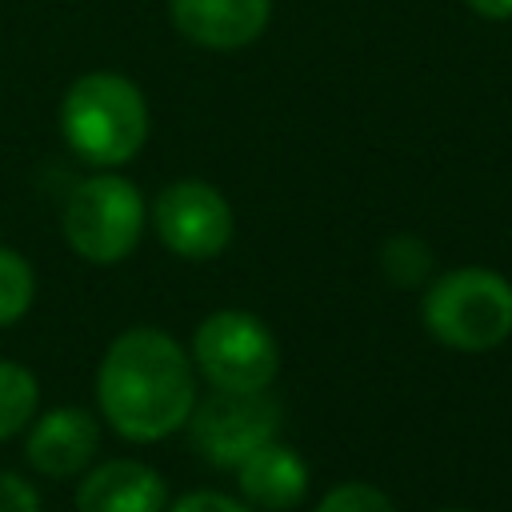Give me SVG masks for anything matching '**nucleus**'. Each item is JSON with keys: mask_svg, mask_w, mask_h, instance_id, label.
Here are the masks:
<instances>
[{"mask_svg": "<svg viewBox=\"0 0 512 512\" xmlns=\"http://www.w3.org/2000/svg\"><path fill=\"white\" fill-rule=\"evenodd\" d=\"M100 416L124 440H164L196 404V364L160 328L120 332L96 372Z\"/></svg>", "mask_w": 512, "mask_h": 512, "instance_id": "1", "label": "nucleus"}, {"mask_svg": "<svg viewBox=\"0 0 512 512\" xmlns=\"http://www.w3.org/2000/svg\"><path fill=\"white\" fill-rule=\"evenodd\" d=\"M60 132L68 148L96 168L128 164L148 140L144 92L120 72H88L64 92Z\"/></svg>", "mask_w": 512, "mask_h": 512, "instance_id": "2", "label": "nucleus"}, {"mask_svg": "<svg viewBox=\"0 0 512 512\" xmlns=\"http://www.w3.org/2000/svg\"><path fill=\"white\" fill-rule=\"evenodd\" d=\"M424 328L456 352H488L512 336V284L492 268H452L424 284Z\"/></svg>", "mask_w": 512, "mask_h": 512, "instance_id": "3", "label": "nucleus"}, {"mask_svg": "<svg viewBox=\"0 0 512 512\" xmlns=\"http://www.w3.org/2000/svg\"><path fill=\"white\" fill-rule=\"evenodd\" d=\"M144 232V200L132 180L116 172L88 176L64 204V240L88 264H120Z\"/></svg>", "mask_w": 512, "mask_h": 512, "instance_id": "4", "label": "nucleus"}, {"mask_svg": "<svg viewBox=\"0 0 512 512\" xmlns=\"http://www.w3.org/2000/svg\"><path fill=\"white\" fill-rule=\"evenodd\" d=\"M192 364L212 388L260 392L280 372V348L268 324L244 308H220L192 336Z\"/></svg>", "mask_w": 512, "mask_h": 512, "instance_id": "5", "label": "nucleus"}, {"mask_svg": "<svg viewBox=\"0 0 512 512\" xmlns=\"http://www.w3.org/2000/svg\"><path fill=\"white\" fill-rule=\"evenodd\" d=\"M276 432H280V404L268 396V388L260 392L216 388L208 400L192 404L188 412L192 448L216 468H236L260 444L276 440Z\"/></svg>", "mask_w": 512, "mask_h": 512, "instance_id": "6", "label": "nucleus"}, {"mask_svg": "<svg viewBox=\"0 0 512 512\" xmlns=\"http://www.w3.org/2000/svg\"><path fill=\"white\" fill-rule=\"evenodd\" d=\"M152 224L168 252L184 260H212L232 240V208L220 188L204 180H176L152 204Z\"/></svg>", "mask_w": 512, "mask_h": 512, "instance_id": "7", "label": "nucleus"}, {"mask_svg": "<svg viewBox=\"0 0 512 512\" xmlns=\"http://www.w3.org/2000/svg\"><path fill=\"white\" fill-rule=\"evenodd\" d=\"M24 452H28V464L40 476H52V480L80 476L92 464V456L100 452V424H96L92 412L72 408V404L48 408L32 424Z\"/></svg>", "mask_w": 512, "mask_h": 512, "instance_id": "8", "label": "nucleus"}, {"mask_svg": "<svg viewBox=\"0 0 512 512\" xmlns=\"http://www.w3.org/2000/svg\"><path fill=\"white\" fill-rule=\"evenodd\" d=\"M168 16L192 44L232 52L268 28L272 0H168Z\"/></svg>", "mask_w": 512, "mask_h": 512, "instance_id": "9", "label": "nucleus"}, {"mask_svg": "<svg viewBox=\"0 0 512 512\" xmlns=\"http://www.w3.org/2000/svg\"><path fill=\"white\" fill-rule=\"evenodd\" d=\"M168 484L144 460H108L76 488V512H164Z\"/></svg>", "mask_w": 512, "mask_h": 512, "instance_id": "10", "label": "nucleus"}, {"mask_svg": "<svg viewBox=\"0 0 512 512\" xmlns=\"http://www.w3.org/2000/svg\"><path fill=\"white\" fill-rule=\"evenodd\" d=\"M240 472V492L248 504L264 508V512H284L296 508L308 492V464L280 440L260 444L252 456H244L236 464Z\"/></svg>", "mask_w": 512, "mask_h": 512, "instance_id": "11", "label": "nucleus"}, {"mask_svg": "<svg viewBox=\"0 0 512 512\" xmlns=\"http://www.w3.org/2000/svg\"><path fill=\"white\" fill-rule=\"evenodd\" d=\"M36 408H40L36 376L16 360H0V440H8L20 428H28Z\"/></svg>", "mask_w": 512, "mask_h": 512, "instance_id": "12", "label": "nucleus"}, {"mask_svg": "<svg viewBox=\"0 0 512 512\" xmlns=\"http://www.w3.org/2000/svg\"><path fill=\"white\" fill-rule=\"evenodd\" d=\"M32 296H36V276L28 260L0 244V328L16 324L32 308Z\"/></svg>", "mask_w": 512, "mask_h": 512, "instance_id": "13", "label": "nucleus"}, {"mask_svg": "<svg viewBox=\"0 0 512 512\" xmlns=\"http://www.w3.org/2000/svg\"><path fill=\"white\" fill-rule=\"evenodd\" d=\"M380 264H384V276L400 288H420L428 284V272H432V252L424 240L416 236H392L380 252Z\"/></svg>", "mask_w": 512, "mask_h": 512, "instance_id": "14", "label": "nucleus"}, {"mask_svg": "<svg viewBox=\"0 0 512 512\" xmlns=\"http://www.w3.org/2000/svg\"><path fill=\"white\" fill-rule=\"evenodd\" d=\"M316 512H396V504L388 500V492H380L368 480H348L324 492V500L316 504Z\"/></svg>", "mask_w": 512, "mask_h": 512, "instance_id": "15", "label": "nucleus"}, {"mask_svg": "<svg viewBox=\"0 0 512 512\" xmlns=\"http://www.w3.org/2000/svg\"><path fill=\"white\" fill-rule=\"evenodd\" d=\"M0 508L4 512H40V492L32 488V480H24L16 472H0Z\"/></svg>", "mask_w": 512, "mask_h": 512, "instance_id": "16", "label": "nucleus"}, {"mask_svg": "<svg viewBox=\"0 0 512 512\" xmlns=\"http://www.w3.org/2000/svg\"><path fill=\"white\" fill-rule=\"evenodd\" d=\"M164 512H252V508H244L240 500H232L224 492H188L176 504H168Z\"/></svg>", "mask_w": 512, "mask_h": 512, "instance_id": "17", "label": "nucleus"}, {"mask_svg": "<svg viewBox=\"0 0 512 512\" xmlns=\"http://www.w3.org/2000/svg\"><path fill=\"white\" fill-rule=\"evenodd\" d=\"M472 12L488 16V20H508L512 16V0H464Z\"/></svg>", "mask_w": 512, "mask_h": 512, "instance_id": "18", "label": "nucleus"}, {"mask_svg": "<svg viewBox=\"0 0 512 512\" xmlns=\"http://www.w3.org/2000/svg\"><path fill=\"white\" fill-rule=\"evenodd\" d=\"M440 512H472V508H440Z\"/></svg>", "mask_w": 512, "mask_h": 512, "instance_id": "19", "label": "nucleus"}, {"mask_svg": "<svg viewBox=\"0 0 512 512\" xmlns=\"http://www.w3.org/2000/svg\"><path fill=\"white\" fill-rule=\"evenodd\" d=\"M0 512H4V508H0Z\"/></svg>", "mask_w": 512, "mask_h": 512, "instance_id": "20", "label": "nucleus"}]
</instances>
